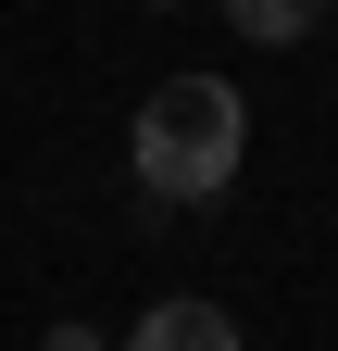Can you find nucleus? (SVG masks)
I'll list each match as a JSON object with an SVG mask.
<instances>
[{"label": "nucleus", "mask_w": 338, "mask_h": 351, "mask_svg": "<svg viewBox=\"0 0 338 351\" xmlns=\"http://www.w3.org/2000/svg\"><path fill=\"white\" fill-rule=\"evenodd\" d=\"M113 351H238V314L226 301H151Z\"/></svg>", "instance_id": "2"}, {"label": "nucleus", "mask_w": 338, "mask_h": 351, "mask_svg": "<svg viewBox=\"0 0 338 351\" xmlns=\"http://www.w3.org/2000/svg\"><path fill=\"white\" fill-rule=\"evenodd\" d=\"M151 13H163V0H151Z\"/></svg>", "instance_id": "5"}, {"label": "nucleus", "mask_w": 338, "mask_h": 351, "mask_svg": "<svg viewBox=\"0 0 338 351\" xmlns=\"http://www.w3.org/2000/svg\"><path fill=\"white\" fill-rule=\"evenodd\" d=\"M38 351H113L101 326H51V339H38Z\"/></svg>", "instance_id": "4"}, {"label": "nucleus", "mask_w": 338, "mask_h": 351, "mask_svg": "<svg viewBox=\"0 0 338 351\" xmlns=\"http://www.w3.org/2000/svg\"><path fill=\"white\" fill-rule=\"evenodd\" d=\"M125 163H138L151 201H226L250 163V101L226 75H163L138 101V125H125Z\"/></svg>", "instance_id": "1"}, {"label": "nucleus", "mask_w": 338, "mask_h": 351, "mask_svg": "<svg viewBox=\"0 0 338 351\" xmlns=\"http://www.w3.org/2000/svg\"><path fill=\"white\" fill-rule=\"evenodd\" d=\"M226 25L250 38V51H301V38L326 25V0H226Z\"/></svg>", "instance_id": "3"}, {"label": "nucleus", "mask_w": 338, "mask_h": 351, "mask_svg": "<svg viewBox=\"0 0 338 351\" xmlns=\"http://www.w3.org/2000/svg\"><path fill=\"white\" fill-rule=\"evenodd\" d=\"M326 13H338V0H326Z\"/></svg>", "instance_id": "6"}]
</instances>
